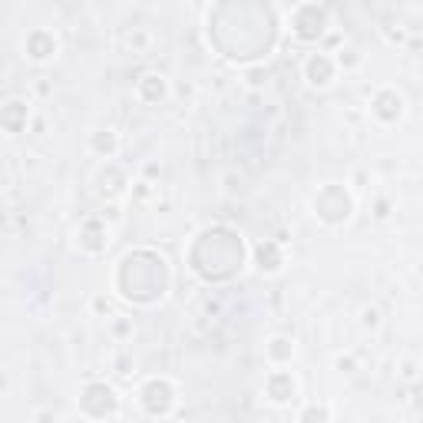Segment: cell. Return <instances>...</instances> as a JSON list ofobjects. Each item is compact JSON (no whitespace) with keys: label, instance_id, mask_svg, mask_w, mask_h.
I'll return each mask as SVG.
<instances>
[{"label":"cell","instance_id":"cell-1","mask_svg":"<svg viewBox=\"0 0 423 423\" xmlns=\"http://www.w3.org/2000/svg\"><path fill=\"white\" fill-rule=\"evenodd\" d=\"M331 76H334V63L327 57H311L307 60V80H311L314 86H327Z\"/></svg>","mask_w":423,"mask_h":423},{"label":"cell","instance_id":"cell-3","mask_svg":"<svg viewBox=\"0 0 423 423\" xmlns=\"http://www.w3.org/2000/svg\"><path fill=\"white\" fill-rule=\"evenodd\" d=\"M268 350H271V357H288V354H291V347H288V341H284V337H275Z\"/></svg>","mask_w":423,"mask_h":423},{"label":"cell","instance_id":"cell-4","mask_svg":"<svg viewBox=\"0 0 423 423\" xmlns=\"http://www.w3.org/2000/svg\"><path fill=\"white\" fill-rule=\"evenodd\" d=\"M311 417H321V420H327L331 413H327V410H321V407H311V410H304V413H301V420H311Z\"/></svg>","mask_w":423,"mask_h":423},{"label":"cell","instance_id":"cell-2","mask_svg":"<svg viewBox=\"0 0 423 423\" xmlns=\"http://www.w3.org/2000/svg\"><path fill=\"white\" fill-rule=\"evenodd\" d=\"M258 258H262V268H268V271H278V264H281L275 245H262V248H258Z\"/></svg>","mask_w":423,"mask_h":423}]
</instances>
